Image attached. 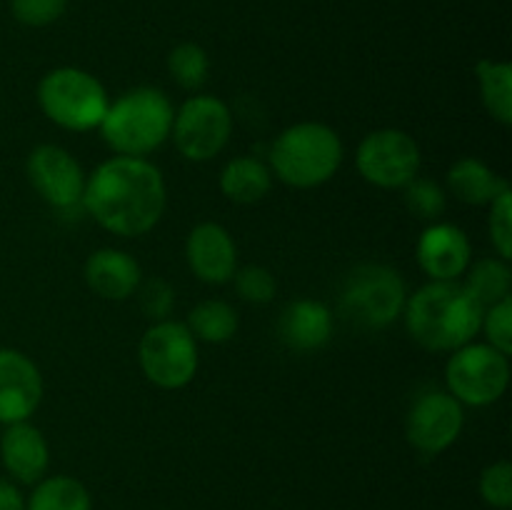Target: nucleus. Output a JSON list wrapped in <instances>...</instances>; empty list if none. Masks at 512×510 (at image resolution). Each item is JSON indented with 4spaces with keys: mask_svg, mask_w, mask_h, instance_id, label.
Wrapping results in <instances>:
<instances>
[{
    "mask_svg": "<svg viewBox=\"0 0 512 510\" xmlns=\"http://www.w3.org/2000/svg\"><path fill=\"white\" fill-rule=\"evenodd\" d=\"M83 205L113 235L138 238L163 218V173L145 158L115 155L85 178Z\"/></svg>",
    "mask_w": 512,
    "mask_h": 510,
    "instance_id": "1",
    "label": "nucleus"
},
{
    "mask_svg": "<svg viewBox=\"0 0 512 510\" xmlns=\"http://www.w3.org/2000/svg\"><path fill=\"white\" fill-rule=\"evenodd\" d=\"M403 318L415 343L435 353H453L480 333L483 305L458 280H430L405 300Z\"/></svg>",
    "mask_w": 512,
    "mask_h": 510,
    "instance_id": "2",
    "label": "nucleus"
},
{
    "mask_svg": "<svg viewBox=\"0 0 512 510\" xmlns=\"http://www.w3.org/2000/svg\"><path fill=\"white\" fill-rule=\"evenodd\" d=\"M173 118V103L163 90L135 88L108 105L98 128L118 155L145 158L170 138Z\"/></svg>",
    "mask_w": 512,
    "mask_h": 510,
    "instance_id": "3",
    "label": "nucleus"
},
{
    "mask_svg": "<svg viewBox=\"0 0 512 510\" xmlns=\"http://www.w3.org/2000/svg\"><path fill=\"white\" fill-rule=\"evenodd\" d=\"M340 163L343 140L325 123H295L270 145V173L290 188H318L338 173Z\"/></svg>",
    "mask_w": 512,
    "mask_h": 510,
    "instance_id": "4",
    "label": "nucleus"
},
{
    "mask_svg": "<svg viewBox=\"0 0 512 510\" xmlns=\"http://www.w3.org/2000/svg\"><path fill=\"white\" fill-rule=\"evenodd\" d=\"M38 105L45 118L75 133H85L103 123L108 113V93L95 75L80 68H55L38 83Z\"/></svg>",
    "mask_w": 512,
    "mask_h": 510,
    "instance_id": "5",
    "label": "nucleus"
},
{
    "mask_svg": "<svg viewBox=\"0 0 512 510\" xmlns=\"http://www.w3.org/2000/svg\"><path fill=\"white\" fill-rule=\"evenodd\" d=\"M408 290L390 265L365 263L350 270L340 290V310L368 330H383L403 315Z\"/></svg>",
    "mask_w": 512,
    "mask_h": 510,
    "instance_id": "6",
    "label": "nucleus"
},
{
    "mask_svg": "<svg viewBox=\"0 0 512 510\" xmlns=\"http://www.w3.org/2000/svg\"><path fill=\"white\" fill-rule=\"evenodd\" d=\"M138 360L145 378L158 388H185L198 373V340L185 323L158 320L140 338Z\"/></svg>",
    "mask_w": 512,
    "mask_h": 510,
    "instance_id": "7",
    "label": "nucleus"
},
{
    "mask_svg": "<svg viewBox=\"0 0 512 510\" xmlns=\"http://www.w3.org/2000/svg\"><path fill=\"white\" fill-rule=\"evenodd\" d=\"M448 393L460 405L485 408L503 398L510 383V360L488 343H468L453 350L445 365Z\"/></svg>",
    "mask_w": 512,
    "mask_h": 510,
    "instance_id": "8",
    "label": "nucleus"
},
{
    "mask_svg": "<svg viewBox=\"0 0 512 510\" xmlns=\"http://www.w3.org/2000/svg\"><path fill=\"white\" fill-rule=\"evenodd\" d=\"M233 133L230 108L215 95H193L175 110L173 143L183 158L205 163L228 145Z\"/></svg>",
    "mask_w": 512,
    "mask_h": 510,
    "instance_id": "9",
    "label": "nucleus"
},
{
    "mask_svg": "<svg viewBox=\"0 0 512 510\" xmlns=\"http://www.w3.org/2000/svg\"><path fill=\"white\" fill-rule=\"evenodd\" d=\"M355 165L375 188H405L420 170V148L405 130L380 128L365 135L358 145Z\"/></svg>",
    "mask_w": 512,
    "mask_h": 510,
    "instance_id": "10",
    "label": "nucleus"
},
{
    "mask_svg": "<svg viewBox=\"0 0 512 510\" xmlns=\"http://www.w3.org/2000/svg\"><path fill=\"white\" fill-rule=\"evenodd\" d=\"M463 423V405L448 390H425L410 405L405 435L420 455L433 458L458 440Z\"/></svg>",
    "mask_w": 512,
    "mask_h": 510,
    "instance_id": "11",
    "label": "nucleus"
},
{
    "mask_svg": "<svg viewBox=\"0 0 512 510\" xmlns=\"http://www.w3.org/2000/svg\"><path fill=\"white\" fill-rule=\"evenodd\" d=\"M30 185L48 205L68 210L83 203L85 173L78 160L60 145H38L25 163Z\"/></svg>",
    "mask_w": 512,
    "mask_h": 510,
    "instance_id": "12",
    "label": "nucleus"
},
{
    "mask_svg": "<svg viewBox=\"0 0 512 510\" xmlns=\"http://www.w3.org/2000/svg\"><path fill=\"white\" fill-rule=\"evenodd\" d=\"M43 378L33 360L13 348H0V423H23L38 410Z\"/></svg>",
    "mask_w": 512,
    "mask_h": 510,
    "instance_id": "13",
    "label": "nucleus"
},
{
    "mask_svg": "<svg viewBox=\"0 0 512 510\" xmlns=\"http://www.w3.org/2000/svg\"><path fill=\"white\" fill-rule=\"evenodd\" d=\"M418 265L430 280H458L473 263V248L463 228L453 223H430L415 245Z\"/></svg>",
    "mask_w": 512,
    "mask_h": 510,
    "instance_id": "14",
    "label": "nucleus"
},
{
    "mask_svg": "<svg viewBox=\"0 0 512 510\" xmlns=\"http://www.w3.org/2000/svg\"><path fill=\"white\" fill-rule=\"evenodd\" d=\"M185 258L195 278L208 285H223L238 270V245L223 225L200 223L185 240Z\"/></svg>",
    "mask_w": 512,
    "mask_h": 510,
    "instance_id": "15",
    "label": "nucleus"
},
{
    "mask_svg": "<svg viewBox=\"0 0 512 510\" xmlns=\"http://www.w3.org/2000/svg\"><path fill=\"white\" fill-rule=\"evenodd\" d=\"M0 458L5 470L20 483H38L50 463V448L45 435L28 420L5 425L0 438Z\"/></svg>",
    "mask_w": 512,
    "mask_h": 510,
    "instance_id": "16",
    "label": "nucleus"
},
{
    "mask_svg": "<svg viewBox=\"0 0 512 510\" xmlns=\"http://www.w3.org/2000/svg\"><path fill=\"white\" fill-rule=\"evenodd\" d=\"M85 283L103 300H125L143 280L140 263L118 248H100L85 260Z\"/></svg>",
    "mask_w": 512,
    "mask_h": 510,
    "instance_id": "17",
    "label": "nucleus"
},
{
    "mask_svg": "<svg viewBox=\"0 0 512 510\" xmlns=\"http://www.w3.org/2000/svg\"><path fill=\"white\" fill-rule=\"evenodd\" d=\"M278 335L288 348L308 353L323 348L333 335V313L325 303L298 298L285 305L278 320Z\"/></svg>",
    "mask_w": 512,
    "mask_h": 510,
    "instance_id": "18",
    "label": "nucleus"
},
{
    "mask_svg": "<svg viewBox=\"0 0 512 510\" xmlns=\"http://www.w3.org/2000/svg\"><path fill=\"white\" fill-rule=\"evenodd\" d=\"M510 183L478 158H460L448 170V190L468 205H490Z\"/></svg>",
    "mask_w": 512,
    "mask_h": 510,
    "instance_id": "19",
    "label": "nucleus"
},
{
    "mask_svg": "<svg viewBox=\"0 0 512 510\" xmlns=\"http://www.w3.org/2000/svg\"><path fill=\"white\" fill-rule=\"evenodd\" d=\"M273 173L268 165L253 155H238L228 160L220 173V190L228 200L240 205H253L270 193Z\"/></svg>",
    "mask_w": 512,
    "mask_h": 510,
    "instance_id": "20",
    "label": "nucleus"
},
{
    "mask_svg": "<svg viewBox=\"0 0 512 510\" xmlns=\"http://www.w3.org/2000/svg\"><path fill=\"white\" fill-rule=\"evenodd\" d=\"M478 75L480 98H483L485 110L490 118L498 120L500 125L512 123V68L510 63H498V60L483 58L475 65Z\"/></svg>",
    "mask_w": 512,
    "mask_h": 510,
    "instance_id": "21",
    "label": "nucleus"
},
{
    "mask_svg": "<svg viewBox=\"0 0 512 510\" xmlns=\"http://www.w3.org/2000/svg\"><path fill=\"white\" fill-rule=\"evenodd\" d=\"M463 288L478 300L480 305L490 308V305L500 303V300L510 298L512 273L508 260L503 258H480L468 265L465 270Z\"/></svg>",
    "mask_w": 512,
    "mask_h": 510,
    "instance_id": "22",
    "label": "nucleus"
},
{
    "mask_svg": "<svg viewBox=\"0 0 512 510\" xmlns=\"http://www.w3.org/2000/svg\"><path fill=\"white\" fill-rule=\"evenodd\" d=\"M188 330L203 343H225L238 333V310L218 298L200 300L188 313Z\"/></svg>",
    "mask_w": 512,
    "mask_h": 510,
    "instance_id": "23",
    "label": "nucleus"
},
{
    "mask_svg": "<svg viewBox=\"0 0 512 510\" xmlns=\"http://www.w3.org/2000/svg\"><path fill=\"white\" fill-rule=\"evenodd\" d=\"M88 488L70 475H53L35 485L33 495L25 503V510H90Z\"/></svg>",
    "mask_w": 512,
    "mask_h": 510,
    "instance_id": "24",
    "label": "nucleus"
},
{
    "mask_svg": "<svg viewBox=\"0 0 512 510\" xmlns=\"http://www.w3.org/2000/svg\"><path fill=\"white\" fill-rule=\"evenodd\" d=\"M403 200L405 208L428 225L438 223L448 208V193L443 185L430 178H418V175L403 188Z\"/></svg>",
    "mask_w": 512,
    "mask_h": 510,
    "instance_id": "25",
    "label": "nucleus"
},
{
    "mask_svg": "<svg viewBox=\"0 0 512 510\" xmlns=\"http://www.w3.org/2000/svg\"><path fill=\"white\" fill-rule=\"evenodd\" d=\"M168 70L180 88L198 90L208 78L210 58L198 43H180L170 50Z\"/></svg>",
    "mask_w": 512,
    "mask_h": 510,
    "instance_id": "26",
    "label": "nucleus"
},
{
    "mask_svg": "<svg viewBox=\"0 0 512 510\" xmlns=\"http://www.w3.org/2000/svg\"><path fill=\"white\" fill-rule=\"evenodd\" d=\"M233 280L235 290L245 303L265 305L275 298V290H278L275 275L263 265H245V268L235 270Z\"/></svg>",
    "mask_w": 512,
    "mask_h": 510,
    "instance_id": "27",
    "label": "nucleus"
},
{
    "mask_svg": "<svg viewBox=\"0 0 512 510\" xmlns=\"http://www.w3.org/2000/svg\"><path fill=\"white\" fill-rule=\"evenodd\" d=\"M135 293H138L140 310H143L145 318H150L153 323H158V320H168L170 310L175 308L173 285H170L168 280L158 278V275H153V278L148 280H140Z\"/></svg>",
    "mask_w": 512,
    "mask_h": 510,
    "instance_id": "28",
    "label": "nucleus"
},
{
    "mask_svg": "<svg viewBox=\"0 0 512 510\" xmlns=\"http://www.w3.org/2000/svg\"><path fill=\"white\" fill-rule=\"evenodd\" d=\"M480 330L488 338V345L500 350L503 355L512 353V295L510 298L500 300V303L490 305L483 310V323Z\"/></svg>",
    "mask_w": 512,
    "mask_h": 510,
    "instance_id": "29",
    "label": "nucleus"
},
{
    "mask_svg": "<svg viewBox=\"0 0 512 510\" xmlns=\"http://www.w3.org/2000/svg\"><path fill=\"white\" fill-rule=\"evenodd\" d=\"M490 240H493L495 253L503 260L512 258V190H503L498 198L490 203L488 215Z\"/></svg>",
    "mask_w": 512,
    "mask_h": 510,
    "instance_id": "30",
    "label": "nucleus"
},
{
    "mask_svg": "<svg viewBox=\"0 0 512 510\" xmlns=\"http://www.w3.org/2000/svg\"><path fill=\"white\" fill-rule=\"evenodd\" d=\"M480 495L488 505L498 510H508L512 505V465L508 460L488 465L480 475Z\"/></svg>",
    "mask_w": 512,
    "mask_h": 510,
    "instance_id": "31",
    "label": "nucleus"
},
{
    "mask_svg": "<svg viewBox=\"0 0 512 510\" xmlns=\"http://www.w3.org/2000/svg\"><path fill=\"white\" fill-rule=\"evenodd\" d=\"M68 8V0H10V13L28 28L55 23Z\"/></svg>",
    "mask_w": 512,
    "mask_h": 510,
    "instance_id": "32",
    "label": "nucleus"
},
{
    "mask_svg": "<svg viewBox=\"0 0 512 510\" xmlns=\"http://www.w3.org/2000/svg\"><path fill=\"white\" fill-rule=\"evenodd\" d=\"M0 510H25V500L20 490L5 478H0Z\"/></svg>",
    "mask_w": 512,
    "mask_h": 510,
    "instance_id": "33",
    "label": "nucleus"
}]
</instances>
